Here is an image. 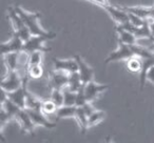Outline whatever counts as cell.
Segmentation results:
<instances>
[{
    "instance_id": "6da1fadb",
    "label": "cell",
    "mask_w": 154,
    "mask_h": 143,
    "mask_svg": "<svg viewBox=\"0 0 154 143\" xmlns=\"http://www.w3.org/2000/svg\"><path fill=\"white\" fill-rule=\"evenodd\" d=\"M14 9L16 10L20 17L22 18L24 24L28 26L30 32L32 35H51L53 32H48V31L43 30L41 25L39 24V20L41 18V15L39 12H34V13H30V12L26 11L19 5H14Z\"/></svg>"
},
{
    "instance_id": "7a4b0ae2",
    "label": "cell",
    "mask_w": 154,
    "mask_h": 143,
    "mask_svg": "<svg viewBox=\"0 0 154 143\" xmlns=\"http://www.w3.org/2000/svg\"><path fill=\"white\" fill-rule=\"evenodd\" d=\"M56 37V34L53 33L51 35H32L29 40H26L23 44V49L22 51L26 52V53H32L35 51H41L43 53H48L51 52V47H48L45 45V43L48 40H52Z\"/></svg>"
},
{
    "instance_id": "3957f363",
    "label": "cell",
    "mask_w": 154,
    "mask_h": 143,
    "mask_svg": "<svg viewBox=\"0 0 154 143\" xmlns=\"http://www.w3.org/2000/svg\"><path fill=\"white\" fill-rule=\"evenodd\" d=\"M23 83L21 75L17 70H8L7 75L2 76L1 80V90L5 92H13L19 88Z\"/></svg>"
},
{
    "instance_id": "277c9868",
    "label": "cell",
    "mask_w": 154,
    "mask_h": 143,
    "mask_svg": "<svg viewBox=\"0 0 154 143\" xmlns=\"http://www.w3.org/2000/svg\"><path fill=\"white\" fill-rule=\"evenodd\" d=\"M117 44L118 47L117 49H115L114 52H112L105 60V64H108L110 62L113 61H117V60H127L128 58L134 56L132 49L129 44L122 42L120 40H117Z\"/></svg>"
},
{
    "instance_id": "5b68a950",
    "label": "cell",
    "mask_w": 154,
    "mask_h": 143,
    "mask_svg": "<svg viewBox=\"0 0 154 143\" xmlns=\"http://www.w3.org/2000/svg\"><path fill=\"white\" fill-rule=\"evenodd\" d=\"M69 75L70 73L68 72L54 70L52 73H50L49 88L51 90H63L68 85Z\"/></svg>"
},
{
    "instance_id": "8992f818",
    "label": "cell",
    "mask_w": 154,
    "mask_h": 143,
    "mask_svg": "<svg viewBox=\"0 0 154 143\" xmlns=\"http://www.w3.org/2000/svg\"><path fill=\"white\" fill-rule=\"evenodd\" d=\"M30 78H24L23 83L19 88L13 91V92H5L7 97L12 100L14 103L18 105L21 109H26V92H28V82Z\"/></svg>"
},
{
    "instance_id": "52a82bcc",
    "label": "cell",
    "mask_w": 154,
    "mask_h": 143,
    "mask_svg": "<svg viewBox=\"0 0 154 143\" xmlns=\"http://www.w3.org/2000/svg\"><path fill=\"white\" fill-rule=\"evenodd\" d=\"M24 41L21 39V37L18 34L13 32L11 39L7 42H3L0 45L1 47V55H5L9 53H14V52H21L23 49Z\"/></svg>"
},
{
    "instance_id": "ba28073f",
    "label": "cell",
    "mask_w": 154,
    "mask_h": 143,
    "mask_svg": "<svg viewBox=\"0 0 154 143\" xmlns=\"http://www.w3.org/2000/svg\"><path fill=\"white\" fill-rule=\"evenodd\" d=\"M15 120L18 122V124L20 125V128H21V133H28V134L32 135V136H34L35 135V124L34 122H33V120L31 119L30 115H29V113L26 112V109H21V111L19 112V113L16 115L15 117Z\"/></svg>"
},
{
    "instance_id": "9c48e42d",
    "label": "cell",
    "mask_w": 154,
    "mask_h": 143,
    "mask_svg": "<svg viewBox=\"0 0 154 143\" xmlns=\"http://www.w3.org/2000/svg\"><path fill=\"white\" fill-rule=\"evenodd\" d=\"M110 88H111V85H109V84H98L94 80H91L88 83L85 84V93H86L87 100L89 102H92L98 97L100 93L109 90Z\"/></svg>"
},
{
    "instance_id": "30bf717a",
    "label": "cell",
    "mask_w": 154,
    "mask_h": 143,
    "mask_svg": "<svg viewBox=\"0 0 154 143\" xmlns=\"http://www.w3.org/2000/svg\"><path fill=\"white\" fill-rule=\"evenodd\" d=\"M26 109L36 126H42V127L47 128V130H52V128L56 127L55 122L48 119L41 111H38V109Z\"/></svg>"
},
{
    "instance_id": "8fae6325",
    "label": "cell",
    "mask_w": 154,
    "mask_h": 143,
    "mask_svg": "<svg viewBox=\"0 0 154 143\" xmlns=\"http://www.w3.org/2000/svg\"><path fill=\"white\" fill-rule=\"evenodd\" d=\"M74 59L76 60L77 64H78V73H79L80 78H82L84 84L88 83L89 81L93 80V77H94V70H93V67H91L89 64H87V62L82 59L80 55H75Z\"/></svg>"
},
{
    "instance_id": "7c38bea8",
    "label": "cell",
    "mask_w": 154,
    "mask_h": 143,
    "mask_svg": "<svg viewBox=\"0 0 154 143\" xmlns=\"http://www.w3.org/2000/svg\"><path fill=\"white\" fill-rule=\"evenodd\" d=\"M53 65L54 70H64V72H68V73H73V72H77L78 70V64H77V61L74 58L73 59H58V58H54Z\"/></svg>"
},
{
    "instance_id": "4fadbf2b",
    "label": "cell",
    "mask_w": 154,
    "mask_h": 143,
    "mask_svg": "<svg viewBox=\"0 0 154 143\" xmlns=\"http://www.w3.org/2000/svg\"><path fill=\"white\" fill-rule=\"evenodd\" d=\"M115 31H116V33H117V36H118L117 40H120L122 42L126 43V44H129V45H133V44H136L137 43V39L138 38L135 36L134 33L124 28L120 24L116 23Z\"/></svg>"
},
{
    "instance_id": "5bb4252c",
    "label": "cell",
    "mask_w": 154,
    "mask_h": 143,
    "mask_svg": "<svg viewBox=\"0 0 154 143\" xmlns=\"http://www.w3.org/2000/svg\"><path fill=\"white\" fill-rule=\"evenodd\" d=\"M141 59H143V66H141V70L139 73V86H140V90H143L146 80H147L148 70L152 66H154V55L150 56V57L141 58Z\"/></svg>"
},
{
    "instance_id": "9a60e30c",
    "label": "cell",
    "mask_w": 154,
    "mask_h": 143,
    "mask_svg": "<svg viewBox=\"0 0 154 143\" xmlns=\"http://www.w3.org/2000/svg\"><path fill=\"white\" fill-rule=\"evenodd\" d=\"M19 55L20 52H14L2 55L3 64L5 65L8 70H17L18 62H19Z\"/></svg>"
},
{
    "instance_id": "2e32d148",
    "label": "cell",
    "mask_w": 154,
    "mask_h": 143,
    "mask_svg": "<svg viewBox=\"0 0 154 143\" xmlns=\"http://www.w3.org/2000/svg\"><path fill=\"white\" fill-rule=\"evenodd\" d=\"M122 9L129 13L135 14L143 19H151L152 7H124Z\"/></svg>"
},
{
    "instance_id": "e0dca14e",
    "label": "cell",
    "mask_w": 154,
    "mask_h": 143,
    "mask_svg": "<svg viewBox=\"0 0 154 143\" xmlns=\"http://www.w3.org/2000/svg\"><path fill=\"white\" fill-rule=\"evenodd\" d=\"M76 105H61L56 111V118L57 119H66V118H75L76 115Z\"/></svg>"
},
{
    "instance_id": "ac0fdd59",
    "label": "cell",
    "mask_w": 154,
    "mask_h": 143,
    "mask_svg": "<svg viewBox=\"0 0 154 143\" xmlns=\"http://www.w3.org/2000/svg\"><path fill=\"white\" fill-rule=\"evenodd\" d=\"M88 115L86 114V112L84 111L82 106H77L76 109V115H75V119H76L77 123L79 124L82 133L85 134L87 132V130L89 128V119Z\"/></svg>"
},
{
    "instance_id": "d6986e66",
    "label": "cell",
    "mask_w": 154,
    "mask_h": 143,
    "mask_svg": "<svg viewBox=\"0 0 154 143\" xmlns=\"http://www.w3.org/2000/svg\"><path fill=\"white\" fill-rule=\"evenodd\" d=\"M42 101H43L42 99L35 96L34 94H32V93L28 90V92H26V109L41 111Z\"/></svg>"
},
{
    "instance_id": "ffe728a7",
    "label": "cell",
    "mask_w": 154,
    "mask_h": 143,
    "mask_svg": "<svg viewBox=\"0 0 154 143\" xmlns=\"http://www.w3.org/2000/svg\"><path fill=\"white\" fill-rule=\"evenodd\" d=\"M82 85H84V82H82V78H80V75H79V73H78V70H77V72L70 73L66 88H68L69 90L73 91V92H77Z\"/></svg>"
},
{
    "instance_id": "44dd1931",
    "label": "cell",
    "mask_w": 154,
    "mask_h": 143,
    "mask_svg": "<svg viewBox=\"0 0 154 143\" xmlns=\"http://www.w3.org/2000/svg\"><path fill=\"white\" fill-rule=\"evenodd\" d=\"M143 66V59L138 56H132L127 59V68L131 73H140Z\"/></svg>"
},
{
    "instance_id": "7402d4cb",
    "label": "cell",
    "mask_w": 154,
    "mask_h": 143,
    "mask_svg": "<svg viewBox=\"0 0 154 143\" xmlns=\"http://www.w3.org/2000/svg\"><path fill=\"white\" fill-rule=\"evenodd\" d=\"M106 117H107V115H106V112L96 111V109H95V111L93 112V113L91 114V115L89 116V118H88V119H89V127L100 123L101 121H103V120H105Z\"/></svg>"
},
{
    "instance_id": "603a6c76",
    "label": "cell",
    "mask_w": 154,
    "mask_h": 143,
    "mask_svg": "<svg viewBox=\"0 0 154 143\" xmlns=\"http://www.w3.org/2000/svg\"><path fill=\"white\" fill-rule=\"evenodd\" d=\"M28 75L30 79H41L43 76V67L41 64H36V65H29Z\"/></svg>"
},
{
    "instance_id": "cb8c5ba5",
    "label": "cell",
    "mask_w": 154,
    "mask_h": 143,
    "mask_svg": "<svg viewBox=\"0 0 154 143\" xmlns=\"http://www.w3.org/2000/svg\"><path fill=\"white\" fill-rule=\"evenodd\" d=\"M58 106L51 100V99H47V100L42 101V105H41V112L45 115H52V114H56Z\"/></svg>"
},
{
    "instance_id": "d4e9b609",
    "label": "cell",
    "mask_w": 154,
    "mask_h": 143,
    "mask_svg": "<svg viewBox=\"0 0 154 143\" xmlns=\"http://www.w3.org/2000/svg\"><path fill=\"white\" fill-rule=\"evenodd\" d=\"M50 99H51L58 107L63 105L64 98H63V92H62V90H51Z\"/></svg>"
},
{
    "instance_id": "484cf974",
    "label": "cell",
    "mask_w": 154,
    "mask_h": 143,
    "mask_svg": "<svg viewBox=\"0 0 154 143\" xmlns=\"http://www.w3.org/2000/svg\"><path fill=\"white\" fill-rule=\"evenodd\" d=\"M63 92V98H64V105H75V101H76V92L69 90L68 88H64L62 90Z\"/></svg>"
},
{
    "instance_id": "4316f807",
    "label": "cell",
    "mask_w": 154,
    "mask_h": 143,
    "mask_svg": "<svg viewBox=\"0 0 154 143\" xmlns=\"http://www.w3.org/2000/svg\"><path fill=\"white\" fill-rule=\"evenodd\" d=\"M87 102H89L87 100L86 93H85V84L76 92V101H75V105L76 106H84Z\"/></svg>"
},
{
    "instance_id": "83f0119b",
    "label": "cell",
    "mask_w": 154,
    "mask_h": 143,
    "mask_svg": "<svg viewBox=\"0 0 154 143\" xmlns=\"http://www.w3.org/2000/svg\"><path fill=\"white\" fill-rule=\"evenodd\" d=\"M42 54L41 51H35L30 53L29 57V65H36V64H42Z\"/></svg>"
},
{
    "instance_id": "f1b7e54d",
    "label": "cell",
    "mask_w": 154,
    "mask_h": 143,
    "mask_svg": "<svg viewBox=\"0 0 154 143\" xmlns=\"http://www.w3.org/2000/svg\"><path fill=\"white\" fill-rule=\"evenodd\" d=\"M127 13H128V16H129V21H130L133 25L138 28V26H141L143 23H145L146 19H143V18L138 17V16L135 15V14H133V13H129V12H127Z\"/></svg>"
},
{
    "instance_id": "f546056e",
    "label": "cell",
    "mask_w": 154,
    "mask_h": 143,
    "mask_svg": "<svg viewBox=\"0 0 154 143\" xmlns=\"http://www.w3.org/2000/svg\"><path fill=\"white\" fill-rule=\"evenodd\" d=\"M12 119H13V118H12L11 116H10L2 107H1V113H0V126H1V133H2L3 127L5 126V124H7L8 122L11 121Z\"/></svg>"
},
{
    "instance_id": "4dcf8cb0",
    "label": "cell",
    "mask_w": 154,
    "mask_h": 143,
    "mask_svg": "<svg viewBox=\"0 0 154 143\" xmlns=\"http://www.w3.org/2000/svg\"><path fill=\"white\" fill-rule=\"evenodd\" d=\"M82 109H84V111L86 112V114L88 115V117L91 115V114L93 113V112L95 111V109H94V106H93L92 104H91V102H87L86 104L84 105V106H82Z\"/></svg>"
},
{
    "instance_id": "1f68e13d",
    "label": "cell",
    "mask_w": 154,
    "mask_h": 143,
    "mask_svg": "<svg viewBox=\"0 0 154 143\" xmlns=\"http://www.w3.org/2000/svg\"><path fill=\"white\" fill-rule=\"evenodd\" d=\"M147 79L149 80L150 82L154 83V66H152L147 73Z\"/></svg>"
},
{
    "instance_id": "d6a6232c",
    "label": "cell",
    "mask_w": 154,
    "mask_h": 143,
    "mask_svg": "<svg viewBox=\"0 0 154 143\" xmlns=\"http://www.w3.org/2000/svg\"><path fill=\"white\" fill-rule=\"evenodd\" d=\"M88 1H90V2H93L94 4L96 5H103V4H107V0H88Z\"/></svg>"
},
{
    "instance_id": "836d02e7",
    "label": "cell",
    "mask_w": 154,
    "mask_h": 143,
    "mask_svg": "<svg viewBox=\"0 0 154 143\" xmlns=\"http://www.w3.org/2000/svg\"><path fill=\"white\" fill-rule=\"evenodd\" d=\"M150 30H151L152 37H154V19H150Z\"/></svg>"
},
{
    "instance_id": "e575fe53",
    "label": "cell",
    "mask_w": 154,
    "mask_h": 143,
    "mask_svg": "<svg viewBox=\"0 0 154 143\" xmlns=\"http://www.w3.org/2000/svg\"><path fill=\"white\" fill-rule=\"evenodd\" d=\"M150 41H151V42L153 43V45H154V37H150Z\"/></svg>"
}]
</instances>
